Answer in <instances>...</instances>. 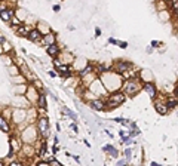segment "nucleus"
<instances>
[{
	"mask_svg": "<svg viewBox=\"0 0 178 166\" xmlns=\"http://www.w3.org/2000/svg\"><path fill=\"white\" fill-rule=\"evenodd\" d=\"M62 111H64V114H68V116H70V117H71V119H73L74 122H77V116L74 114L73 111H70L68 108H62Z\"/></svg>",
	"mask_w": 178,
	"mask_h": 166,
	"instance_id": "obj_21",
	"label": "nucleus"
},
{
	"mask_svg": "<svg viewBox=\"0 0 178 166\" xmlns=\"http://www.w3.org/2000/svg\"><path fill=\"white\" fill-rule=\"evenodd\" d=\"M89 107L97 110V111H102V110H106V99L101 97L94 98V99L89 101Z\"/></svg>",
	"mask_w": 178,
	"mask_h": 166,
	"instance_id": "obj_5",
	"label": "nucleus"
},
{
	"mask_svg": "<svg viewBox=\"0 0 178 166\" xmlns=\"http://www.w3.org/2000/svg\"><path fill=\"white\" fill-rule=\"evenodd\" d=\"M153 101H154V110L159 113V114H160V116L168 114L169 108H168V105H166V103H165V101H159L157 98H154Z\"/></svg>",
	"mask_w": 178,
	"mask_h": 166,
	"instance_id": "obj_7",
	"label": "nucleus"
},
{
	"mask_svg": "<svg viewBox=\"0 0 178 166\" xmlns=\"http://www.w3.org/2000/svg\"><path fill=\"white\" fill-rule=\"evenodd\" d=\"M2 46H3V52H11L12 49H11V45H9V43H8V42H3V43H2Z\"/></svg>",
	"mask_w": 178,
	"mask_h": 166,
	"instance_id": "obj_22",
	"label": "nucleus"
},
{
	"mask_svg": "<svg viewBox=\"0 0 178 166\" xmlns=\"http://www.w3.org/2000/svg\"><path fill=\"white\" fill-rule=\"evenodd\" d=\"M21 150V141L17 139V137H12L11 138V150H9V154L13 156L15 153H18Z\"/></svg>",
	"mask_w": 178,
	"mask_h": 166,
	"instance_id": "obj_12",
	"label": "nucleus"
},
{
	"mask_svg": "<svg viewBox=\"0 0 178 166\" xmlns=\"http://www.w3.org/2000/svg\"><path fill=\"white\" fill-rule=\"evenodd\" d=\"M56 74H58V73H55V71H54V70H52V71H49V76H52V77H55Z\"/></svg>",
	"mask_w": 178,
	"mask_h": 166,
	"instance_id": "obj_27",
	"label": "nucleus"
},
{
	"mask_svg": "<svg viewBox=\"0 0 178 166\" xmlns=\"http://www.w3.org/2000/svg\"><path fill=\"white\" fill-rule=\"evenodd\" d=\"M0 2H2V0H0Z\"/></svg>",
	"mask_w": 178,
	"mask_h": 166,
	"instance_id": "obj_29",
	"label": "nucleus"
},
{
	"mask_svg": "<svg viewBox=\"0 0 178 166\" xmlns=\"http://www.w3.org/2000/svg\"><path fill=\"white\" fill-rule=\"evenodd\" d=\"M0 18H2V19H3V21H5V23H11V19L12 18H13V11H11V9H2V11H0Z\"/></svg>",
	"mask_w": 178,
	"mask_h": 166,
	"instance_id": "obj_14",
	"label": "nucleus"
},
{
	"mask_svg": "<svg viewBox=\"0 0 178 166\" xmlns=\"http://www.w3.org/2000/svg\"><path fill=\"white\" fill-rule=\"evenodd\" d=\"M42 31H40L39 28H31L30 31H28L27 34V39L30 42H34V43H40V40H42Z\"/></svg>",
	"mask_w": 178,
	"mask_h": 166,
	"instance_id": "obj_8",
	"label": "nucleus"
},
{
	"mask_svg": "<svg viewBox=\"0 0 178 166\" xmlns=\"http://www.w3.org/2000/svg\"><path fill=\"white\" fill-rule=\"evenodd\" d=\"M102 150H104V151H106L108 156H111V157H117V156H119V151H117V148H116V147H113L111 144H107V145H104V147H102Z\"/></svg>",
	"mask_w": 178,
	"mask_h": 166,
	"instance_id": "obj_17",
	"label": "nucleus"
},
{
	"mask_svg": "<svg viewBox=\"0 0 178 166\" xmlns=\"http://www.w3.org/2000/svg\"><path fill=\"white\" fill-rule=\"evenodd\" d=\"M91 73H94V67H92L91 64H88V65H86L83 70H80V71H79V77H80V79H83L85 76L91 74Z\"/></svg>",
	"mask_w": 178,
	"mask_h": 166,
	"instance_id": "obj_19",
	"label": "nucleus"
},
{
	"mask_svg": "<svg viewBox=\"0 0 178 166\" xmlns=\"http://www.w3.org/2000/svg\"><path fill=\"white\" fill-rule=\"evenodd\" d=\"M125 156H126V159H131V148L125 150Z\"/></svg>",
	"mask_w": 178,
	"mask_h": 166,
	"instance_id": "obj_25",
	"label": "nucleus"
},
{
	"mask_svg": "<svg viewBox=\"0 0 178 166\" xmlns=\"http://www.w3.org/2000/svg\"><path fill=\"white\" fill-rule=\"evenodd\" d=\"M36 101H37V107H39V110L42 111V113H45V111H46V108H48V105H46V97H45V93H39Z\"/></svg>",
	"mask_w": 178,
	"mask_h": 166,
	"instance_id": "obj_15",
	"label": "nucleus"
},
{
	"mask_svg": "<svg viewBox=\"0 0 178 166\" xmlns=\"http://www.w3.org/2000/svg\"><path fill=\"white\" fill-rule=\"evenodd\" d=\"M71 129H73V131H74V132H77V131H79V129H77V126L74 125V123H73V125H71Z\"/></svg>",
	"mask_w": 178,
	"mask_h": 166,
	"instance_id": "obj_26",
	"label": "nucleus"
},
{
	"mask_svg": "<svg viewBox=\"0 0 178 166\" xmlns=\"http://www.w3.org/2000/svg\"><path fill=\"white\" fill-rule=\"evenodd\" d=\"M166 103V105H168V108L171 110V108H175L177 107V97H174V99L172 98H168V101H165Z\"/></svg>",
	"mask_w": 178,
	"mask_h": 166,
	"instance_id": "obj_20",
	"label": "nucleus"
},
{
	"mask_svg": "<svg viewBox=\"0 0 178 166\" xmlns=\"http://www.w3.org/2000/svg\"><path fill=\"white\" fill-rule=\"evenodd\" d=\"M17 28V31H18V34H21V36H24V37H27V34H28V31H30V27H28L27 24H19L18 27H15Z\"/></svg>",
	"mask_w": 178,
	"mask_h": 166,
	"instance_id": "obj_18",
	"label": "nucleus"
},
{
	"mask_svg": "<svg viewBox=\"0 0 178 166\" xmlns=\"http://www.w3.org/2000/svg\"><path fill=\"white\" fill-rule=\"evenodd\" d=\"M131 67H132L131 63L125 61V59H119L114 64V71H116L117 74H120L122 77H125V76L128 74V71H131Z\"/></svg>",
	"mask_w": 178,
	"mask_h": 166,
	"instance_id": "obj_4",
	"label": "nucleus"
},
{
	"mask_svg": "<svg viewBox=\"0 0 178 166\" xmlns=\"http://www.w3.org/2000/svg\"><path fill=\"white\" fill-rule=\"evenodd\" d=\"M125 101H126V93H125V92H120V91L111 92L106 99V110L117 108V107L122 105Z\"/></svg>",
	"mask_w": 178,
	"mask_h": 166,
	"instance_id": "obj_1",
	"label": "nucleus"
},
{
	"mask_svg": "<svg viewBox=\"0 0 178 166\" xmlns=\"http://www.w3.org/2000/svg\"><path fill=\"white\" fill-rule=\"evenodd\" d=\"M143 89H144L145 93L150 97V99L157 98V88H156L154 83H151V82H144V83H143Z\"/></svg>",
	"mask_w": 178,
	"mask_h": 166,
	"instance_id": "obj_6",
	"label": "nucleus"
},
{
	"mask_svg": "<svg viewBox=\"0 0 178 166\" xmlns=\"http://www.w3.org/2000/svg\"><path fill=\"white\" fill-rule=\"evenodd\" d=\"M37 132H39V137L42 139H46L50 133V128H49V120L46 116H39L37 117Z\"/></svg>",
	"mask_w": 178,
	"mask_h": 166,
	"instance_id": "obj_3",
	"label": "nucleus"
},
{
	"mask_svg": "<svg viewBox=\"0 0 178 166\" xmlns=\"http://www.w3.org/2000/svg\"><path fill=\"white\" fill-rule=\"evenodd\" d=\"M2 165H3V162H2V160H0V166H2Z\"/></svg>",
	"mask_w": 178,
	"mask_h": 166,
	"instance_id": "obj_28",
	"label": "nucleus"
},
{
	"mask_svg": "<svg viewBox=\"0 0 178 166\" xmlns=\"http://www.w3.org/2000/svg\"><path fill=\"white\" fill-rule=\"evenodd\" d=\"M11 74L12 76L19 74V67H17V65H12V67H11Z\"/></svg>",
	"mask_w": 178,
	"mask_h": 166,
	"instance_id": "obj_23",
	"label": "nucleus"
},
{
	"mask_svg": "<svg viewBox=\"0 0 178 166\" xmlns=\"http://www.w3.org/2000/svg\"><path fill=\"white\" fill-rule=\"evenodd\" d=\"M37 92H36V88H34L33 85H30L27 86V98L30 99V103H34L36 99H37Z\"/></svg>",
	"mask_w": 178,
	"mask_h": 166,
	"instance_id": "obj_16",
	"label": "nucleus"
},
{
	"mask_svg": "<svg viewBox=\"0 0 178 166\" xmlns=\"http://www.w3.org/2000/svg\"><path fill=\"white\" fill-rule=\"evenodd\" d=\"M143 89V82L139 80V77H132L123 83V92L126 95H137Z\"/></svg>",
	"mask_w": 178,
	"mask_h": 166,
	"instance_id": "obj_2",
	"label": "nucleus"
},
{
	"mask_svg": "<svg viewBox=\"0 0 178 166\" xmlns=\"http://www.w3.org/2000/svg\"><path fill=\"white\" fill-rule=\"evenodd\" d=\"M46 163H48V165H55V166H61V163H60V162H58V160H55V159H49V160L46 162Z\"/></svg>",
	"mask_w": 178,
	"mask_h": 166,
	"instance_id": "obj_24",
	"label": "nucleus"
},
{
	"mask_svg": "<svg viewBox=\"0 0 178 166\" xmlns=\"http://www.w3.org/2000/svg\"><path fill=\"white\" fill-rule=\"evenodd\" d=\"M56 71H60L62 77H70L71 76V68L68 64H56Z\"/></svg>",
	"mask_w": 178,
	"mask_h": 166,
	"instance_id": "obj_9",
	"label": "nucleus"
},
{
	"mask_svg": "<svg viewBox=\"0 0 178 166\" xmlns=\"http://www.w3.org/2000/svg\"><path fill=\"white\" fill-rule=\"evenodd\" d=\"M0 131L5 132V133H11V132H12L9 119H6L5 116H0Z\"/></svg>",
	"mask_w": 178,
	"mask_h": 166,
	"instance_id": "obj_11",
	"label": "nucleus"
},
{
	"mask_svg": "<svg viewBox=\"0 0 178 166\" xmlns=\"http://www.w3.org/2000/svg\"><path fill=\"white\" fill-rule=\"evenodd\" d=\"M46 52H48V55L52 58H56L60 55V52H61V48L56 45V43H52V45H48L46 46Z\"/></svg>",
	"mask_w": 178,
	"mask_h": 166,
	"instance_id": "obj_10",
	"label": "nucleus"
},
{
	"mask_svg": "<svg viewBox=\"0 0 178 166\" xmlns=\"http://www.w3.org/2000/svg\"><path fill=\"white\" fill-rule=\"evenodd\" d=\"M40 43H43L45 46L52 45V43H56L55 33H46V34H43V36H42V40H40Z\"/></svg>",
	"mask_w": 178,
	"mask_h": 166,
	"instance_id": "obj_13",
	"label": "nucleus"
}]
</instances>
